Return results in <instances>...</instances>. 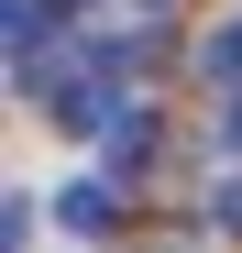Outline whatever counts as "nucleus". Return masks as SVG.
<instances>
[{"instance_id": "obj_2", "label": "nucleus", "mask_w": 242, "mask_h": 253, "mask_svg": "<svg viewBox=\"0 0 242 253\" xmlns=\"http://www.w3.org/2000/svg\"><path fill=\"white\" fill-rule=\"evenodd\" d=\"M55 220H66V231H110V220H121V187H110V176H77V187H55Z\"/></svg>"}, {"instance_id": "obj_7", "label": "nucleus", "mask_w": 242, "mask_h": 253, "mask_svg": "<svg viewBox=\"0 0 242 253\" xmlns=\"http://www.w3.org/2000/svg\"><path fill=\"white\" fill-rule=\"evenodd\" d=\"M220 143H231V154H242V88H231V99H220Z\"/></svg>"}, {"instance_id": "obj_1", "label": "nucleus", "mask_w": 242, "mask_h": 253, "mask_svg": "<svg viewBox=\"0 0 242 253\" xmlns=\"http://www.w3.org/2000/svg\"><path fill=\"white\" fill-rule=\"evenodd\" d=\"M110 77H121L110 55H55V66L33 55V66H22V88H33V110H44V121L88 132V121H110V110H121V99H110Z\"/></svg>"}, {"instance_id": "obj_5", "label": "nucleus", "mask_w": 242, "mask_h": 253, "mask_svg": "<svg viewBox=\"0 0 242 253\" xmlns=\"http://www.w3.org/2000/svg\"><path fill=\"white\" fill-rule=\"evenodd\" d=\"M209 77H220V88H242V22H220V33H209Z\"/></svg>"}, {"instance_id": "obj_3", "label": "nucleus", "mask_w": 242, "mask_h": 253, "mask_svg": "<svg viewBox=\"0 0 242 253\" xmlns=\"http://www.w3.org/2000/svg\"><path fill=\"white\" fill-rule=\"evenodd\" d=\"M66 11H77V0H11V55L33 66V44H44V33H55Z\"/></svg>"}, {"instance_id": "obj_6", "label": "nucleus", "mask_w": 242, "mask_h": 253, "mask_svg": "<svg viewBox=\"0 0 242 253\" xmlns=\"http://www.w3.org/2000/svg\"><path fill=\"white\" fill-rule=\"evenodd\" d=\"M209 220H220V231H231V242H242V176H231V187H220V198H209Z\"/></svg>"}, {"instance_id": "obj_4", "label": "nucleus", "mask_w": 242, "mask_h": 253, "mask_svg": "<svg viewBox=\"0 0 242 253\" xmlns=\"http://www.w3.org/2000/svg\"><path fill=\"white\" fill-rule=\"evenodd\" d=\"M110 154H121V165H143V154H154V110H143V99H121V121H110Z\"/></svg>"}]
</instances>
